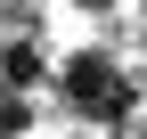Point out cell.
Masks as SVG:
<instances>
[{"label": "cell", "instance_id": "cell-1", "mask_svg": "<svg viewBox=\"0 0 147 139\" xmlns=\"http://www.w3.org/2000/svg\"><path fill=\"white\" fill-rule=\"evenodd\" d=\"M123 74H131V65H123V57H115L106 41H90V49H74V57L57 65V98H65L74 115H90V107H98V98L115 90Z\"/></svg>", "mask_w": 147, "mask_h": 139}]
</instances>
